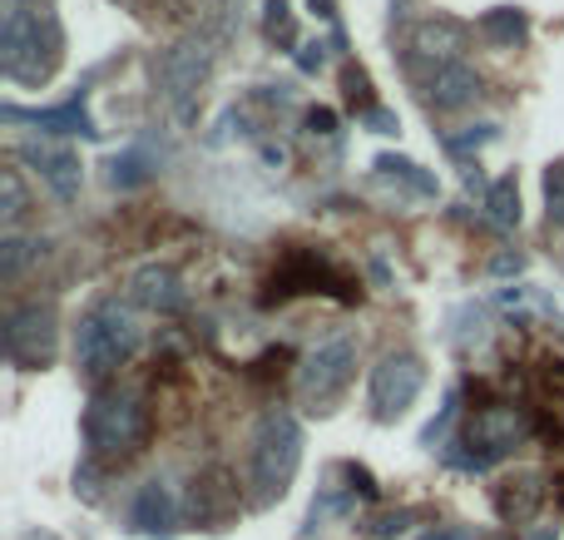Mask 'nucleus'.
<instances>
[{"instance_id": "nucleus-1", "label": "nucleus", "mask_w": 564, "mask_h": 540, "mask_svg": "<svg viewBox=\"0 0 564 540\" xmlns=\"http://www.w3.org/2000/svg\"><path fill=\"white\" fill-rule=\"evenodd\" d=\"M139 347V323L119 298H99L75 327V363L85 382H105L109 372H119V363H129Z\"/></svg>"}, {"instance_id": "nucleus-2", "label": "nucleus", "mask_w": 564, "mask_h": 540, "mask_svg": "<svg viewBox=\"0 0 564 540\" xmlns=\"http://www.w3.org/2000/svg\"><path fill=\"white\" fill-rule=\"evenodd\" d=\"M302 466V426L292 412H268L248 446V482H253L258 501H282Z\"/></svg>"}, {"instance_id": "nucleus-3", "label": "nucleus", "mask_w": 564, "mask_h": 540, "mask_svg": "<svg viewBox=\"0 0 564 540\" xmlns=\"http://www.w3.org/2000/svg\"><path fill=\"white\" fill-rule=\"evenodd\" d=\"M0 65L15 85H40L50 69L59 65V25L50 10H25L15 6L6 15V35H0Z\"/></svg>"}, {"instance_id": "nucleus-4", "label": "nucleus", "mask_w": 564, "mask_h": 540, "mask_svg": "<svg viewBox=\"0 0 564 540\" xmlns=\"http://www.w3.org/2000/svg\"><path fill=\"white\" fill-rule=\"evenodd\" d=\"M144 432H149V412H144V402H139L134 392H124V387H99V392L89 397L85 442H89V452H95L99 462L134 452V446L144 442Z\"/></svg>"}, {"instance_id": "nucleus-5", "label": "nucleus", "mask_w": 564, "mask_h": 540, "mask_svg": "<svg viewBox=\"0 0 564 540\" xmlns=\"http://www.w3.org/2000/svg\"><path fill=\"white\" fill-rule=\"evenodd\" d=\"M351 372H357V343H351L347 333L322 337L297 367V397L307 407H317V412H327L351 387Z\"/></svg>"}, {"instance_id": "nucleus-6", "label": "nucleus", "mask_w": 564, "mask_h": 540, "mask_svg": "<svg viewBox=\"0 0 564 540\" xmlns=\"http://www.w3.org/2000/svg\"><path fill=\"white\" fill-rule=\"evenodd\" d=\"M421 387H426V363L416 353H387L371 367V417L377 422H397L416 407Z\"/></svg>"}, {"instance_id": "nucleus-7", "label": "nucleus", "mask_w": 564, "mask_h": 540, "mask_svg": "<svg viewBox=\"0 0 564 540\" xmlns=\"http://www.w3.org/2000/svg\"><path fill=\"white\" fill-rule=\"evenodd\" d=\"M6 357L15 367H45L55 357V307L25 303L6 317Z\"/></svg>"}, {"instance_id": "nucleus-8", "label": "nucleus", "mask_w": 564, "mask_h": 540, "mask_svg": "<svg viewBox=\"0 0 564 540\" xmlns=\"http://www.w3.org/2000/svg\"><path fill=\"white\" fill-rule=\"evenodd\" d=\"M520 436H525V417H520L516 407H486V412H476L470 417V426H466V446H470L466 466L500 462Z\"/></svg>"}, {"instance_id": "nucleus-9", "label": "nucleus", "mask_w": 564, "mask_h": 540, "mask_svg": "<svg viewBox=\"0 0 564 540\" xmlns=\"http://www.w3.org/2000/svg\"><path fill=\"white\" fill-rule=\"evenodd\" d=\"M20 159H25L30 169H35L40 179L50 184V194L55 198H79V184H85V169H79V154L65 144H45V139H25L20 144Z\"/></svg>"}, {"instance_id": "nucleus-10", "label": "nucleus", "mask_w": 564, "mask_h": 540, "mask_svg": "<svg viewBox=\"0 0 564 540\" xmlns=\"http://www.w3.org/2000/svg\"><path fill=\"white\" fill-rule=\"evenodd\" d=\"M129 526H134L139 536H169L178 526V496L169 482H144L134 492V501H129Z\"/></svg>"}, {"instance_id": "nucleus-11", "label": "nucleus", "mask_w": 564, "mask_h": 540, "mask_svg": "<svg viewBox=\"0 0 564 540\" xmlns=\"http://www.w3.org/2000/svg\"><path fill=\"white\" fill-rule=\"evenodd\" d=\"M540 506H545V476L540 472H516V476H506V482L496 486V516L506 526L535 521Z\"/></svg>"}, {"instance_id": "nucleus-12", "label": "nucleus", "mask_w": 564, "mask_h": 540, "mask_svg": "<svg viewBox=\"0 0 564 540\" xmlns=\"http://www.w3.org/2000/svg\"><path fill=\"white\" fill-rule=\"evenodd\" d=\"M204 75H208V45H178L164 55V89L174 105H184Z\"/></svg>"}, {"instance_id": "nucleus-13", "label": "nucleus", "mask_w": 564, "mask_h": 540, "mask_svg": "<svg viewBox=\"0 0 564 540\" xmlns=\"http://www.w3.org/2000/svg\"><path fill=\"white\" fill-rule=\"evenodd\" d=\"M6 119L50 129V134H95V125H89V115H85V99H69V105H59V109H15L10 105Z\"/></svg>"}, {"instance_id": "nucleus-14", "label": "nucleus", "mask_w": 564, "mask_h": 540, "mask_svg": "<svg viewBox=\"0 0 564 540\" xmlns=\"http://www.w3.org/2000/svg\"><path fill=\"white\" fill-rule=\"evenodd\" d=\"M134 298L144 307H159V313H174V307H184V288H178V273L164 263H149L134 273Z\"/></svg>"}, {"instance_id": "nucleus-15", "label": "nucleus", "mask_w": 564, "mask_h": 540, "mask_svg": "<svg viewBox=\"0 0 564 540\" xmlns=\"http://www.w3.org/2000/svg\"><path fill=\"white\" fill-rule=\"evenodd\" d=\"M476 89H480L476 69L456 60V65H436V75H431L426 95H431V105H436V109H460L466 99H476Z\"/></svg>"}, {"instance_id": "nucleus-16", "label": "nucleus", "mask_w": 564, "mask_h": 540, "mask_svg": "<svg viewBox=\"0 0 564 540\" xmlns=\"http://www.w3.org/2000/svg\"><path fill=\"white\" fill-rule=\"evenodd\" d=\"M460 45H466V30L451 25V20H426V25L416 30V50L431 60H441V65H456Z\"/></svg>"}, {"instance_id": "nucleus-17", "label": "nucleus", "mask_w": 564, "mask_h": 540, "mask_svg": "<svg viewBox=\"0 0 564 540\" xmlns=\"http://www.w3.org/2000/svg\"><path fill=\"white\" fill-rule=\"evenodd\" d=\"M486 208H490V224L496 228H516L520 224V188L516 179H496L486 194Z\"/></svg>"}, {"instance_id": "nucleus-18", "label": "nucleus", "mask_w": 564, "mask_h": 540, "mask_svg": "<svg viewBox=\"0 0 564 540\" xmlns=\"http://www.w3.org/2000/svg\"><path fill=\"white\" fill-rule=\"evenodd\" d=\"M35 253V244L30 238H15V234H6V244H0V278L6 283H15L20 278V268H25V258Z\"/></svg>"}, {"instance_id": "nucleus-19", "label": "nucleus", "mask_w": 564, "mask_h": 540, "mask_svg": "<svg viewBox=\"0 0 564 540\" xmlns=\"http://www.w3.org/2000/svg\"><path fill=\"white\" fill-rule=\"evenodd\" d=\"M377 169H381V174H397V179H406V184H416L421 194H436V179H431V174H421V169L411 164V159H391V154H381V159H377Z\"/></svg>"}, {"instance_id": "nucleus-20", "label": "nucleus", "mask_w": 564, "mask_h": 540, "mask_svg": "<svg viewBox=\"0 0 564 540\" xmlns=\"http://www.w3.org/2000/svg\"><path fill=\"white\" fill-rule=\"evenodd\" d=\"M0 194H6V204H0V218H6V228H10L20 214H25V188H20L15 169H6V174H0Z\"/></svg>"}, {"instance_id": "nucleus-21", "label": "nucleus", "mask_w": 564, "mask_h": 540, "mask_svg": "<svg viewBox=\"0 0 564 540\" xmlns=\"http://www.w3.org/2000/svg\"><path fill=\"white\" fill-rule=\"evenodd\" d=\"M486 35L520 40V35H525V15H520V10H490V15H486Z\"/></svg>"}, {"instance_id": "nucleus-22", "label": "nucleus", "mask_w": 564, "mask_h": 540, "mask_svg": "<svg viewBox=\"0 0 564 540\" xmlns=\"http://www.w3.org/2000/svg\"><path fill=\"white\" fill-rule=\"evenodd\" d=\"M545 208H550V224L564 228V164L545 169Z\"/></svg>"}, {"instance_id": "nucleus-23", "label": "nucleus", "mask_w": 564, "mask_h": 540, "mask_svg": "<svg viewBox=\"0 0 564 540\" xmlns=\"http://www.w3.org/2000/svg\"><path fill=\"white\" fill-rule=\"evenodd\" d=\"M109 179L115 184H139V179H149V159L144 154H124V159H115V169H109Z\"/></svg>"}, {"instance_id": "nucleus-24", "label": "nucleus", "mask_w": 564, "mask_h": 540, "mask_svg": "<svg viewBox=\"0 0 564 540\" xmlns=\"http://www.w3.org/2000/svg\"><path fill=\"white\" fill-rule=\"evenodd\" d=\"M307 125H312V134H332V115H327V109H312Z\"/></svg>"}, {"instance_id": "nucleus-25", "label": "nucleus", "mask_w": 564, "mask_h": 540, "mask_svg": "<svg viewBox=\"0 0 564 540\" xmlns=\"http://www.w3.org/2000/svg\"><path fill=\"white\" fill-rule=\"evenodd\" d=\"M421 540H470V531H460V526H441V531H426Z\"/></svg>"}, {"instance_id": "nucleus-26", "label": "nucleus", "mask_w": 564, "mask_h": 540, "mask_svg": "<svg viewBox=\"0 0 564 540\" xmlns=\"http://www.w3.org/2000/svg\"><path fill=\"white\" fill-rule=\"evenodd\" d=\"M406 521H411V516H406V511H401V516H387V521H381V526H377V536H391V531H406Z\"/></svg>"}, {"instance_id": "nucleus-27", "label": "nucleus", "mask_w": 564, "mask_h": 540, "mask_svg": "<svg viewBox=\"0 0 564 540\" xmlns=\"http://www.w3.org/2000/svg\"><path fill=\"white\" fill-rule=\"evenodd\" d=\"M20 540H59V536H50V531H25Z\"/></svg>"}, {"instance_id": "nucleus-28", "label": "nucleus", "mask_w": 564, "mask_h": 540, "mask_svg": "<svg viewBox=\"0 0 564 540\" xmlns=\"http://www.w3.org/2000/svg\"><path fill=\"white\" fill-rule=\"evenodd\" d=\"M520 540H555L550 531H530V536H520Z\"/></svg>"}]
</instances>
